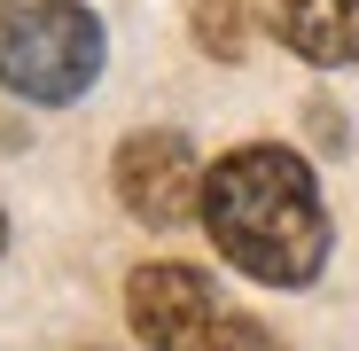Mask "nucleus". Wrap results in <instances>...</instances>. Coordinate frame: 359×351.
<instances>
[{
  "instance_id": "6",
  "label": "nucleus",
  "mask_w": 359,
  "mask_h": 351,
  "mask_svg": "<svg viewBox=\"0 0 359 351\" xmlns=\"http://www.w3.org/2000/svg\"><path fill=\"white\" fill-rule=\"evenodd\" d=\"M196 39L219 55V63H243V47H250V24H243V0H203L196 8Z\"/></svg>"
},
{
  "instance_id": "5",
  "label": "nucleus",
  "mask_w": 359,
  "mask_h": 351,
  "mask_svg": "<svg viewBox=\"0 0 359 351\" xmlns=\"http://www.w3.org/2000/svg\"><path fill=\"white\" fill-rule=\"evenodd\" d=\"M273 32L289 39V55H305L313 71L359 63V0H281Z\"/></svg>"
},
{
  "instance_id": "7",
  "label": "nucleus",
  "mask_w": 359,
  "mask_h": 351,
  "mask_svg": "<svg viewBox=\"0 0 359 351\" xmlns=\"http://www.w3.org/2000/svg\"><path fill=\"white\" fill-rule=\"evenodd\" d=\"M0 250H8V219H0Z\"/></svg>"
},
{
  "instance_id": "2",
  "label": "nucleus",
  "mask_w": 359,
  "mask_h": 351,
  "mask_svg": "<svg viewBox=\"0 0 359 351\" xmlns=\"http://www.w3.org/2000/svg\"><path fill=\"white\" fill-rule=\"evenodd\" d=\"M102 78V16L79 0H0V86L24 102H79Z\"/></svg>"
},
{
  "instance_id": "3",
  "label": "nucleus",
  "mask_w": 359,
  "mask_h": 351,
  "mask_svg": "<svg viewBox=\"0 0 359 351\" xmlns=\"http://www.w3.org/2000/svg\"><path fill=\"white\" fill-rule=\"evenodd\" d=\"M126 320H133V336L149 351H281V336L266 320H250V312H234L219 289H211V273L172 266V258L133 266Z\"/></svg>"
},
{
  "instance_id": "4",
  "label": "nucleus",
  "mask_w": 359,
  "mask_h": 351,
  "mask_svg": "<svg viewBox=\"0 0 359 351\" xmlns=\"http://www.w3.org/2000/svg\"><path fill=\"white\" fill-rule=\"evenodd\" d=\"M109 180H117V203H126L141 226H188L203 211V164H196L188 133H164V125L133 133L126 149H117Z\"/></svg>"
},
{
  "instance_id": "1",
  "label": "nucleus",
  "mask_w": 359,
  "mask_h": 351,
  "mask_svg": "<svg viewBox=\"0 0 359 351\" xmlns=\"http://www.w3.org/2000/svg\"><path fill=\"white\" fill-rule=\"evenodd\" d=\"M203 226L226 250V266H243L266 289H305L328 266V203L313 164L281 149V141H250L226 149L203 172Z\"/></svg>"
}]
</instances>
